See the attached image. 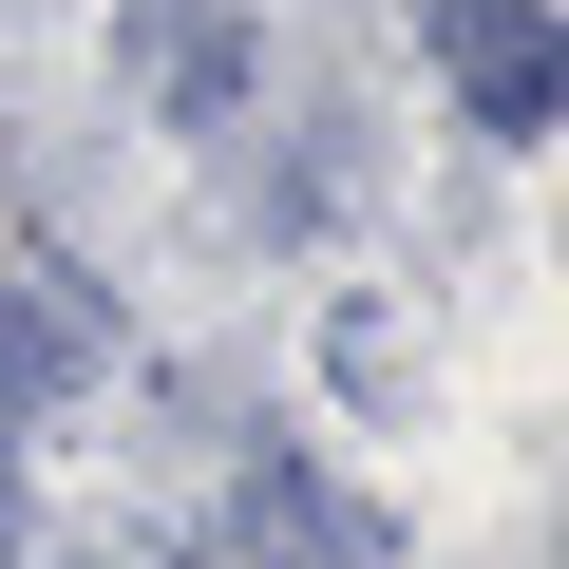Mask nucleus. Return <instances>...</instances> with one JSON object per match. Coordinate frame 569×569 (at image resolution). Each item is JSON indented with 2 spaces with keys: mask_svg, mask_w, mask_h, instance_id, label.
I'll use <instances>...</instances> for the list:
<instances>
[{
  "mask_svg": "<svg viewBox=\"0 0 569 569\" xmlns=\"http://www.w3.org/2000/svg\"><path fill=\"white\" fill-rule=\"evenodd\" d=\"M437 58H456V96H475L493 133H550V114H569V39L531 20V0H437Z\"/></svg>",
  "mask_w": 569,
  "mask_h": 569,
  "instance_id": "1",
  "label": "nucleus"
},
{
  "mask_svg": "<svg viewBox=\"0 0 569 569\" xmlns=\"http://www.w3.org/2000/svg\"><path fill=\"white\" fill-rule=\"evenodd\" d=\"M228 531H247V569H380V512H342L305 456H266V475L228 493Z\"/></svg>",
  "mask_w": 569,
  "mask_h": 569,
  "instance_id": "2",
  "label": "nucleus"
},
{
  "mask_svg": "<svg viewBox=\"0 0 569 569\" xmlns=\"http://www.w3.org/2000/svg\"><path fill=\"white\" fill-rule=\"evenodd\" d=\"M58 380H96V305H58V284H0V418L58 399Z\"/></svg>",
  "mask_w": 569,
  "mask_h": 569,
  "instance_id": "3",
  "label": "nucleus"
},
{
  "mask_svg": "<svg viewBox=\"0 0 569 569\" xmlns=\"http://www.w3.org/2000/svg\"><path fill=\"white\" fill-rule=\"evenodd\" d=\"M152 77H171V114H228V77H247L228 0H152Z\"/></svg>",
  "mask_w": 569,
  "mask_h": 569,
  "instance_id": "4",
  "label": "nucleus"
},
{
  "mask_svg": "<svg viewBox=\"0 0 569 569\" xmlns=\"http://www.w3.org/2000/svg\"><path fill=\"white\" fill-rule=\"evenodd\" d=\"M0 550H20V456H0Z\"/></svg>",
  "mask_w": 569,
  "mask_h": 569,
  "instance_id": "5",
  "label": "nucleus"
}]
</instances>
